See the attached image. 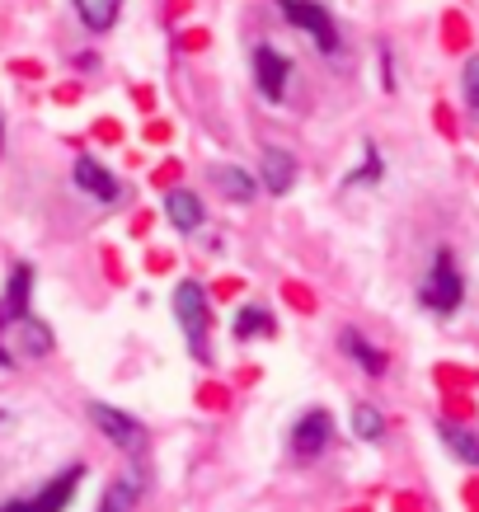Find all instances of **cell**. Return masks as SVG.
I'll return each mask as SVG.
<instances>
[{
  "instance_id": "6da1fadb",
  "label": "cell",
  "mask_w": 479,
  "mask_h": 512,
  "mask_svg": "<svg viewBox=\"0 0 479 512\" xmlns=\"http://www.w3.org/2000/svg\"><path fill=\"white\" fill-rule=\"evenodd\" d=\"M174 320L184 329L188 353L207 367V362H212V311H207L202 282H179V287H174Z\"/></svg>"
},
{
  "instance_id": "7a4b0ae2",
  "label": "cell",
  "mask_w": 479,
  "mask_h": 512,
  "mask_svg": "<svg viewBox=\"0 0 479 512\" xmlns=\"http://www.w3.org/2000/svg\"><path fill=\"white\" fill-rule=\"evenodd\" d=\"M461 296H465V282H461V268H456V254H451V249H437L433 268H428V278L418 287V301L433 315H451L461 306Z\"/></svg>"
},
{
  "instance_id": "3957f363",
  "label": "cell",
  "mask_w": 479,
  "mask_h": 512,
  "mask_svg": "<svg viewBox=\"0 0 479 512\" xmlns=\"http://www.w3.org/2000/svg\"><path fill=\"white\" fill-rule=\"evenodd\" d=\"M47 353H52V329L43 320L24 315V320L0 329V367H19V362H33Z\"/></svg>"
},
{
  "instance_id": "277c9868",
  "label": "cell",
  "mask_w": 479,
  "mask_h": 512,
  "mask_svg": "<svg viewBox=\"0 0 479 512\" xmlns=\"http://www.w3.org/2000/svg\"><path fill=\"white\" fill-rule=\"evenodd\" d=\"M278 10L287 15L292 29H301L306 38H315V47L325 52V57H339V29H334V15H329L320 0H278Z\"/></svg>"
},
{
  "instance_id": "5b68a950",
  "label": "cell",
  "mask_w": 479,
  "mask_h": 512,
  "mask_svg": "<svg viewBox=\"0 0 479 512\" xmlns=\"http://www.w3.org/2000/svg\"><path fill=\"white\" fill-rule=\"evenodd\" d=\"M249 66H254V85H259L263 99H268V104H282V99H287V80H292V62H287L273 43H254Z\"/></svg>"
},
{
  "instance_id": "8992f818",
  "label": "cell",
  "mask_w": 479,
  "mask_h": 512,
  "mask_svg": "<svg viewBox=\"0 0 479 512\" xmlns=\"http://www.w3.org/2000/svg\"><path fill=\"white\" fill-rule=\"evenodd\" d=\"M80 480H85V466H66L57 480H47L38 494L19 498V503H5L0 512H66V503L76 498Z\"/></svg>"
},
{
  "instance_id": "52a82bcc",
  "label": "cell",
  "mask_w": 479,
  "mask_h": 512,
  "mask_svg": "<svg viewBox=\"0 0 479 512\" xmlns=\"http://www.w3.org/2000/svg\"><path fill=\"white\" fill-rule=\"evenodd\" d=\"M90 419L99 423V433L109 437L113 447H123L132 461L141 456V447H146V428H141L132 414H123V409H113V404H90Z\"/></svg>"
},
{
  "instance_id": "ba28073f",
  "label": "cell",
  "mask_w": 479,
  "mask_h": 512,
  "mask_svg": "<svg viewBox=\"0 0 479 512\" xmlns=\"http://www.w3.org/2000/svg\"><path fill=\"white\" fill-rule=\"evenodd\" d=\"M329 437H334V419H329L325 409H310L306 419H296V428H292V456L296 461H315L329 447Z\"/></svg>"
},
{
  "instance_id": "9c48e42d",
  "label": "cell",
  "mask_w": 479,
  "mask_h": 512,
  "mask_svg": "<svg viewBox=\"0 0 479 512\" xmlns=\"http://www.w3.org/2000/svg\"><path fill=\"white\" fill-rule=\"evenodd\" d=\"M141 494H146V466H141V461H132V466H127L123 475L109 484V494H104L99 512H137Z\"/></svg>"
},
{
  "instance_id": "30bf717a",
  "label": "cell",
  "mask_w": 479,
  "mask_h": 512,
  "mask_svg": "<svg viewBox=\"0 0 479 512\" xmlns=\"http://www.w3.org/2000/svg\"><path fill=\"white\" fill-rule=\"evenodd\" d=\"M263 188H268V193H273V198H282V193H292V184H296V170H301V165H296V156L292 151H282V146H263Z\"/></svg>"
},
{
  "instance_id": "8fae6325",
  "label": "cell",
  "mask_w": 479,
  "mask_h": 512,
  "mask_svg": "<svg viewBox=\"0 0 479 512\" xmlns=\"http://www.w3.org/2000/svg\"><path fill=\"white\" fill-rule=\"evenodd\" d=\"M71 179H76V184L85 188L90 198H99V202H118V198H123V188H118V179H113V174L104 170L99 160H90V156H80L76 165H71Z\"/></svg>"
},
{
  "instance_id": "7c38bea8",
  "label": "cell",
  "mask_w": 479,
  "mask_h": 512,
  "mask_svg": "<svg viewBox=\"0 0 479 512\" xmlns=\"http://www.w3.org/2000/svg\"><path fill=\"white\" fill-rule=\"evenodd\" d=\"M29 287H33V268L19 264L15 273H10V287H5V296H0V329L15 325V320H24V315H29Z\"/></svg>"
},
{
  "instance_id": "4fadbf2b",
  "label": "cell",
  "mask_w": 479,
  "mask_h": 512,
  "mask_svg": "<svg viewBox=\"0 0 479 512\" xmlns=\"http://www.w3.org/2000/svg\"><path fill=\"white\" fill-rule=\"evenodd\" d=\"M165 212H170V221L184 235H193L202 221H207V212H202V198H198V193H188V188H174V193H165Z\"/></svg>"
},
{
  "instance_id": "5bb4252c",
  "label": "cell",
  "mask_w": 479,
  "mask_h": 512,
  "mask_svg": "<svg viewBox=\"0 0 479 512\" xmlns=\"http://www.w3.org/2000/svg\"><path fill=\"white\" fill-rule=\"evenodd\" d=\"M339 343H343V353L353 357V362H357V367H362L367 376H381V372H386V353H381V348H376L371 339H362L357 329H343Z\"/></svg>"
},
{
  "instance_id": "9a60e30c",
  "label": "cell",
  "mask_w": 479,
  "mask_h": 512,
  "mask_svg": "<svg viewBox=\"0 0 479 512\" xmlns=\"http://www.w3.org/2000/svg\"><path fill=\"white\" fill-rule=\"evenodd\" d=\"M71 5H76L80 24L90 33H109L118 24V15H123V0H71Z\"/></svg>"
},
{
  "instance_id": "2e32d148",
  "label": "cell",
  "mask_w": 479,
  "mask_h": 512,
  "mask_svg": "<svg viewBox=\"0 0 479 512\" xmlns=\"http://www.w3.org/2000/svg\"><path fill=\"white\" fill-rule=\"evenodd\" d=\"M437 433H442V442L451 447L456 461H465V466L479 470V437L470 433V428H461V423H437Z\"/></svg>"
},
{
  "instance_id": "e0dca14e",
  "label": "cell",
  "mask_w": 479,
  "mask_h": 512,
  "mask_svg": "<svg viewBox=\"0 0 479 512\" xmlns=\"http://www.w3.org/2000/svg\"><path fill=\"white\" fill-rule=\"evenodd\" d=\"M353 433L362 437V442H381V437H386V419H381V409L357 404L353 409Z\"/></svg>"
},
{
  "instance_id": "ac0fdd59",
  "label": "cell",
  "mask_w": 479,
  "mask_h": 512,
  "mask_svg": "<svg viewBox=\"0 0 479 512\" xmlns=\"http://www.w3.org/2000/svg\"><path fill=\"white\" fill-rule=\"evenodd\" d=\"M254 334H273V315L263 306H245L235 315V339H254Z\"/></svg>"
},
{
  "instance_id": "d6986e66",
  "label": "cell",
  "mask_w": 479,
  "mask_h": 512,
  "mask_svg": "<svg viewBox=\"0 0 479 512\" xmlns=\"http://www.w3.org/2000/svg\"><path fill=\"white\" fill-rule=\"evenodd\" d=\"M217 184L231 193L235 202H249L254 198V179H249L245 170H235V165H226V170H217Z\"/></svg>"
},
{
  "instance_id": "ffe728a7",
  "label": "cell",
  "mask_w": 479,
  "mask_h": 512,
  "mask_svg": "<svg viewBox=\"0 0 479 512\" xmlns=\"http://www.w3.org/2000/svg\"><path fill=\"white\" fill-rule=\"evenodd\" d=\"M461 94H465V109L479 118V52L465 62V71H461Z\"/></svg>"
},
{
  "instance_id": "44dd1931",
  "label": "cell",
  "mask_w": 479,
  "mask_h": 512,
  "mask_svg": "<svg viewBox=\"0 0 479 512\" xmlns=\"http://www.w3.org/2000/svg\"><path fill=\"white\" fill-rule=\"evenodd\" d=\"M367 179H381V151H376V146H367V165H362V170H353L343 184L353 188V184H367Z\"/></svg>"
},
{
  "instance_id": "7402d4cb",
  "label": "cell",
  "mask_w": 479,
  "mask_h": 512,
  "mask_svg": "<svg viewBox=\"0 0 479 512\" xmlns=\"http://www.w3.org/2000/svg\"><path fill=\"white\" fill-rule=\"evenodd\" d=\"M0 146H5V127H0Z\"/></svg>"
},
{
  "instance_id": "603a6c76",
  "label": "cell",
  "mask_w": 479,
  "mask_h": 512,
  "mask_svg": "<svg viewBox=\"0 0 479 512\" xmlns=\"http://www.w3.org/2000/svg\"><path fill=\"white\" fill-rule=\"evenodd\" d=\"M0 423H5V414H0Z\"/></svg>"
}]
</instances>
